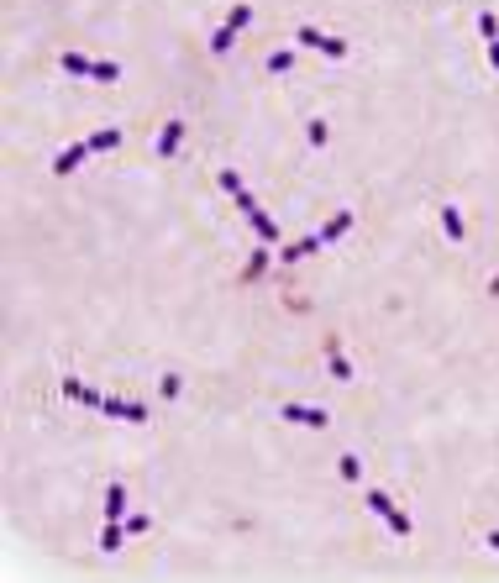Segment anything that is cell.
Wrapping results in <instances>:
<instances>
[{"instance_id":"6da1fadb","label":"cell","mask_w":499,"mask_h":583,"mask_svg":"<svg viewBox=\"0 0 499 583\" xmlns=\"http://www.w3.org/2000/svg\"><path fill=\"white\" fill-rule=\"evenodd\" d=\"M294 43H300V48H316L321 53V58H347V43H342V37H326V32H316V26H294Z\"/></svg>"},{"instance_id":"7a4b0ae2","label":"cell","mask_w":499,"mask_h":583,"mask_svg":"<svg viewBox=\"0 0 499 583\" xmlns=\"http://www.w3.org/2000/svg\"><path fill=\"white\" fill-rule=\"evenodd\" d=\"M279 415H284L289 420V426H310V431H321V426H331V415L326 410H321V405H284V410H279Z\"/></svg>"},{"instance_id":"3957f363","label":"cell","mask_w":499,"mask_h":583,"mask_svg":"<svg viewBox=\"0 0 499 583\" xmlns=\"http://www.w3.org/2000/svg\"><path fill=\"white\" fill-rule=\"evenodd\" d=\"M179 142H184V121H163V132H158V158H173L179 153Z\"/></svg>"},{"instance_id":"277c9868","label":"cell","mask_w":499,"mask_h":583,"mask_svg":"<svg viewBox=\"0 0 499 583\" xmlns=\"http://www.w3.org/2000/svg\"><path fill=\"white\" fill-rule=\"evenodd\" d=\"M90 153H95L90 142H74V147H63V153H58V164H53V173H58V179H63V173H74V169L85 164Z\"/></svg>"},{"instance_id":"5b68a950","label":"cell","mask_w":499,"mask_h":583,"mask_svg":"<svg viewBox=\"0 0 499 583\" xmlns=\"http://www.w3.org/2000/svg\"><path fill=\"white\" fill-rule=\"evenodd\" d=\"M326 368H331V378H336V384H353V363L342 358V342H336V336L326 342Z\"/></svg>"},{"instance_id":"8992f818","label":"cell","mask_w":499,"mask_h":583,"mask_svg":"<svg viewBox=\"0 0 499 583\" xmlns=\"http://www.w3.org/2000/svg\"><path fill=\"white\" fill-rule=\"evenodd\" d=\"M247 221H252V232H258L263 242H279V221L268 210H247Z\"/></svg>"},{"instance_id":"52a82bcc","label":"cell","mask_w":499,"mask_h":583,"mask_svg":"<svg viewBox=\"0 0 499 583\" xmlns=\"http://www.w3.org/2000/svg\"><path fill=\"white\" fill-rule=\"evenodd\" d=\"M321 247H326V242H321V232H316V237H305V242H289V247H284V263H300V257L321 252Z\"/></svg>"},{"instance_id":"ba28073f","label":"cell","mask_w":499,"mask_h":583,"mask_svg":"<svg viewBox=\"0 0 499 583\" xmlns=\"http://www.w3.org/2000/svg\"><path fill=\"white\" fill-rule=\"evenodd\" d=\"M347 226H353V210H336L326 226H321V242H336V237H347Z\"/></svg>"},{"instance_id":"9c48e42d","label":"cell","mask_w":499,"mask_h":583,"mask_svg":"<svg viewBox=\"0 0 499 583\" xmlns=\"http://www.w3.org/2000/svg\"><path fill=\"white\" fill-rule=\"evenodd\" d=\"M121 515H127V489L111 483V489H105V520H121Z\"/></svg>"},{"instance_id":"30bf717a","label":"cell","mask_w":499,"mask_h":583,"mask_svg":"<svg viewBox=\"0 0 499 583\" xmlns=\"http://www.w3.org/2000/svg\"><path fill=\"white\" fill-rule=\"evenodd\" d=\"M436 215H441V232H447L452 242H463V232H468V226H463V215H457V205H441Z\"/></svg>"},{"instance_id":"8fae6325","label":"cell","mask_w":499,"mask_h":583,"mask_svg":"<svg viewBox=\"0 0 499 583\" xmlns=\"http://www.w3.org/2000/svg\"><path fill=\"white\" fill-rule=\"evenodd\" d=\"M58 63H63V69H69V74H79V79H95V63H90L85 53H63Z\"/></svg>"},{"instance_id":"7c38bea8","label":"cell","mask_w":499,"mask_h":583,"mask_svg":"<svg viewBox=\"0 0 499 583\" xmlns=\"http://www.w3.org/2000/svg\"><path fill=\"white\" fill-rule=\"evenodd\" d=\"M379 520H384V525H389L395 536H415V520H410L404 510H389V515H379Z\"/></svg>"},{"instance_id":"4fadbf2b","label":"cell","mask_w":499,"mask_h":583,"mask_svg":"<svg viewBox=\"0 0 499 583\" xmlns=\"http://www.w3.org/2000/svg\"><path fill=\"white\" fill-rule=\"evenodd\" d=\"M90 147H95V153H111V147H121V127H100L95 137H90Z\"/></svg>"},{"instance_id":"5bb4252c","label":"cell","mask_w":499,"mask_h":583,"mask_svg":"<svg viewBox=\"0 0 499 583\" xmlns=\"http://www.w3.org/2000/svg\"><path fill=\"white\" fill-rule=\"evenodd\" d=\"M263 268H268V247H258V252H247V268H242V279H263Z\"/></svg>"},{"instance_id":"9a60e30c","label":"cell","mask_w":499,"mask_h":583,"mask_svg":"<svg viewBox=\"0 0 499 583\" xmlns=\"http://www.w3.org/2000/svg\"><path fill=\"white\" fill-rule=\"evenodd\" d=\"M232 43H237V26H215L210 32V53H232Z\"/></svg>"},{"instance_id":"2e32d148","label":"cell","mask_w":499,"mask_h":583,"mask_svg":"<svg viewBox=\"0 0 499 583\" xmlns=\"http://www.w3.org/2000/svg\"><path fill=\"white\" fill-rule=\"evenodd\" d=\"M336 473H342L347 483H358V478H363V463H358L353 452H342V457H336Z\"/></svg>"},{"instance_id":"e0dca14e","label":"cell","mask_w":499,"mask_h":583,"mask_svg":"<svg viewBox=\"0 0 499 583\" xmlns=\"http://www.w3.org/2000/svg\"><path fill=\"white\" fill-rule=\"evenodd\" d=\"M100 552H121V520H105V531H100Z\"/></svg>"},{"instance_id":"ac0fdd59","label":"cell","mask_w":499,"mask_h":583,"mask_svg":"<svg viewBox=\"0 0 499 583\" xmlns=\"http://www.w3.org/2000/svg\"><path fill=\"white\" fill-rule=\"evenodd\" d=\"M294 69V48H279V53H268V74H284Z\"/></svg>"},{"instance_id":"d6986e66","label":"cell","mask_w":499,"mask_h":583,"mask_svg":"<svg viewBox=\"0 0 499 583\" xmlns=\"http://www.w3.org/2000/svg\"><path fill=\"white\" fill-rule=\"evenodd\" d=\"M478 32H483V43H499V16L494 11H478Z\"/></svg>"},{"instance_id":"ffe728a7","label":"cell","mask_w":499,"mask_h":583,"mask_svg":"<svg viewBox=\"0 0 499 583\" xmlns=\"http://www.w3.org/2000/svg\"><path fill=\"white\" fill-rule=\"evenodd\" d=\"M305 137H310V147H326V137H331V127H326V121H310V127H305Z\"/></svg>"},{"instance_id":"44dd1931","label":"cell","mask_w":499,"mask_h":583,"mask_svg":"<svg viewBox=\"0 0 499 583\" xmlns=\"http://www.w3.org/2000/svg\"><path fill=\"white\" fill-rule=\"evenodd\" d=\"M121 420H132V426H142V420H147V405H137V400H121Z\"/></svg>"},{"instance_id":"7402d4cb","label":"cell","mask_w":499,"mask_h":583,"mask_svg":"<svg viewBox=\"0 0 499 583\" xmlns=\"http://www.w3.org/2000/svg\"><path fill=\"white\" fill-rule=\"evenodd\" d=\"M116 79H121V63H111V58L95 63V85H116Z\"/></svg>"},{"instance_id":"603a6c76","label":"cell","mask_w":499,"mask_h":583,"mask_svg":"<svg viewBox=\"0 0 499 583\" xmlns=\"http://www.w3.org/2000/svg\"><path fill=\"white\" fill-rule=\"evenodd\" d=\"M215 179H221V189H226V195H237V189H247V184H242V173H237V169H221Z\"/></svg>"},{"instance_id":"cb8c5ba5","label":"cell","mask_w":499,"mask_h":583,"mask_svg":"<svg viewBox=\"0 0 499 583\" xmlns=\"http://www.w3.org/2000/svg\"><path fill=\"white\" fill-rule=\"evenodd\" d=\"M247 21H252V6H232V16H226V26H237V32H242Z\"/></svg>"},{"instance_id":"d4e9b609","label":"cell","mask_w":499,"mask_h":583,"mask_svg":"<svg viewBox=\"0 0 499 583\" xmlns=\"http://www.w3.org/2000/svg\"><path fill=\"white\" fill-rule=\"evenodd\" d=\"M158 389H163V400H173L184 384H179V373H163V378H158Z\"/></svg>"},{"instance_id":"484cf974","label":"cell","mask_w":499,"mask_h":583,"mask_svg":"<svg viewBox=\"0 0 499 583\" xmlns=\"http://www.w3.org/2000/svg\"><path fill=\"white\" fill-rule=\"evenodd\" d=\"M232 200H237V210H242V215H247V210H258V200H252V189H237Z\"/></svg>"},{"instance_id":"4316f807","label":"cell","mask_w":499,"mask_h":583,"mask_svg":"<svg viewBox=\"0 0 499 583\" xmlns=\"http://www.w3.org/2000/svg\"><path fill=\"white\" fill-rule=\"evenodd\" d=\"M489 63H494V69H499V43H489Z\"/></svg>"},{"instance_id":"83f0119b","label":"cell","mask_w":499,"mask_h":583,"mask_svg":"<svg viewBox=\"0 0 499 583\" xmlns=\"http://www.w3.org/2000/svg\"><path fill=\"white\" fill-rule=\"evenodd\" d=\"M489 547H494V552H499V531H489Z\"/></svg>"},{"instance_id":"f1b7e54d","label":"cell","mask_w":499,"mask_h":583,"mask_svg":"<svg viewBox=\"0 0 499 583\" xmlns=\"http://www.w3.org/2000/svg\"><path fill=\"white\" fill-rule=\"evenodd\" d=\"M489 289H494V294H499V274H494V279H489Z\"/></svg>"}]
</instances>
